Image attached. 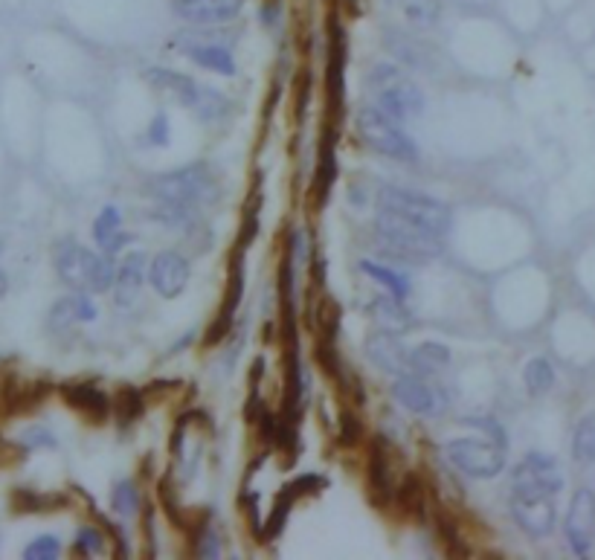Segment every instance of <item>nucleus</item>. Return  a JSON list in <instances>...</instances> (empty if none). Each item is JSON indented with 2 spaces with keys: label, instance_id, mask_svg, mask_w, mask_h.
Here are the masks:
<instances>
[{
  "label": "nucleus",
  "instance_id": "2f4dec72",
  "mask_svg": "<svg viewBox=\"0 0 595 560\" xmlns=\"http://www.w3.org/2000/svg\"><path fill=\"white\" fill-rule=\"evenodd\" d=\"M111 502H114V511L122 517L134 514L137 511V488L131 482H119L114 494H111Z\"/></svg>",
  "mask_w": 595,
  "mask_h": 560
},
{
  "label": "nucleus",
  "instance_id": "20e7f679",
  "mask_svg": "<svg viewBox=\"0 0 595 560\" xmlns=\"http://www.w3.org/2000/svg\"><path fill=\"white\" fill-rule=\"evenodd\" d=\"M369 88L375 96V108H381L398 122H407L424 111V96L418 85L395 64H378L369 76Z\"/></svg>",
  "mask_w": 595,
  "mask_h": 560
},
{
  "label": "nucleus",
  "instance_id": "f8f14e48",
  "mask_svg": "<svg viewBox=\"0 0 595 560\" xmlns=\"http://www.w3.org/2000/svg\"><path fill=\"white\" fill-rule=\"evenodd\" d=\"M247 0H175V15L189 24H224L233 21Z\"/></svg>",
  "mask_w": 595,
  "mask_h": 560
},
{
  "label": "nucleus",
  "instance_id": "7c9ffc66",
  "mask_svg": "<svg viewBox=\"0 0 595 560\" xmlns=\"http://www.w3.org/2000/svg\"><path fill=\"white\" fill-rule=\"evenodd\" d=\"M224 111H227V102H224V96H221L218 90L204 88L201 102L195 105V114H198V119H218L221 114H224Z\"/></svg>",
  "mask_w": 595,
  "mask_h": 560
},
{
  "label": "nucleus",
  "instance_id": "c756f323",
  "mask_svg": "<svg viewBox=\"0 0 595 560\" xmlns=\"http://www.w3.org/2000/svg\"><path fill=\"white\" fill-rule=\"evenodd\" d=\"M61 552V543L53 534H41L35 537L30 546L24 549V558L27 560H56Z\"/></svg>",
  "mask_w": 595,
  "mask_h": 560
},
{
  "label": "nucleus",
  "instance_id": "bb28decb",
  "mask_svg": "<svg viewBox=\"0 0 595 560\" xmlns=\"http://www.w3.org/2000/svg\"><path fill=\"white\" fill-rule=\"evenodd\" d=\"M523 381H526V389L532 395H543V392H549L552 384H555V369H552V363L546 357H535V360L526 363Z\"/></svg>",
  "mask_w": 595,
  "mask_h": 560
},
{
  "label": "nucleus",
  "instance_id": "423d86ee",
  "mask_svg": "<svg viewBox=\"0 0 595 560\" xmlns=\"http://www.w3.org/2000/svg\"><path fill=\"white\" fill-rule=\"evenodd\" d=\"M561 488H564L561 465L552 456H546V453L523 456L520 465L511 473V497L546 500V497H558Z\"/></svg>",
  "mask_w": 595,
  "mask_h": 560
},
{
  "label": "nucleus",
  "instance_id": "b1692460",
  "mask_svg": "<svg viewBox=\"0 0 595 560\" xmlns=\"http://www.w3.org/2000/svg\"><path fill=\"white\" fill-rule=\"evenodd\" d=\"M64 401H67L70 407H76L79 413L90 415V418H105V415H108V398H105L96 386H64Z\"/></svg>",
  "mask_w": 595,
  "mask_h": 560
},
{
  "label": "nucleus",
  "instance_id": "e433bc0d",
  "mask_svg": "<svg viewBox=\"0 0 595 560\" xmlns=\"http://www.w3.org/2000/svg\"><path fill=\"white\" fill-rule=\"evenodd\" d=\"M198 555H201V558H215V555H218V540H215L212 531H204L201 546H198Z\"/></svg>",
  "mask_w": 595,
  "mask_h": 560
},
{
  "label": "nucleus",
  "instance_id": "72a5a7b5",
  "mask_svg": "<svg viewBox=\"0 0 595 560\" xmlns=\"http://www.w3.org/2000/svg\"><path fill=\"white\" fill-rule=\"evenodd\" d=\"M149 143L151 146H166L169 143V119H166V114H157L151 119Z\"/></svg>",
  "mask_w": 595,
  "mask_h": 560
},
{
  "label": "nucleus",
  "instance_id": "aec40b11",
  "mask_svg": "<svg viewBox=\"0 0 595 560\" xmlns=\"http://www.w3.org/2000/svg\"><path fill=\"white\" fill-rule=\"evenodd\" d=\"M90 320H96V308H93V302H90L82 291L76 296H64V299H59V302L53 305V311H50V325H53L56 331L70 328V325L76 323H90Z\"/></svg>",
  "mask_w": 595,
  "mask_h": 560
},
{
  "label": "nucleus",
  "instance_id": "1a4fd4ad",
  "mask_svg": "<svg viewBox=\"0 0 595 560\" xmlns=\"http://www.w3.org/2000/svg\"><path fill=\"white\" fill-rule=\"evenodd\" d=\"M566 540L572 546V552L587 555L595 543V491L581 488L572 502H569V514H566Z\"/></svg>",
  "mask_w": 595,
  "mask_h": 560
},
{
  "label": "nucleus",
  "instance_id": "58836bf2",
  "mask_svg": "<svg viewBox=\"0 0 595 560\" xmlns=\"http://www.w3.org/2000/svg\"><path fill=\"white\" fill-rule=\"evenodd\" d=\"M0 253H3V244H0Z\"/></svg>",
  "mask_w": 595,
  "mask_h": 560
},
{
  "label": "nucleus",
  "instance_id": "cd10ccee",
  "mask_svg": "<svg viewBox=\"0 0 595 560\" xmlns=\"http://www.w3.org/2000/svg\"><path fill=\"white\" fill-rule=\"evenodd\" d=\"M337 177V163H334V143L326 140V146L320 151V166H317V177H314V192H317V204H326L331 183Z\"/></svg>",
  "mask_w": 595,
  "mask_h": 560
},
{
  "label": "nucleus",
  "instance_id": "7ed1b4c3",
  "mask_svg": "<svg viewBox=\"0 0 595 560\" xmlns=\"http://www.w3.org/2000/svg\"><path fill=\"white\" fill-rule=\"evenodd\" d=\"M56 270H59L64 285H70L82 294H105L117 282L114 265L105 256L90 253L88 247H82L76 241L61 244L59 253H56Z\"/></svg>",
  "mask_w": 595,
  "mask_h": 560
},
{
  "label": "nucleus",
  "instance_id": "473e14b6",
  "mask_svg": "<svg viewBox=\"0 0 595 560\" xmlns=\"http://www.w3.org/2000/svg\"><path fill=\"white\" fill-rule=\"evenodd\" d=\"M79 555H99L102 549H105V543H102V534L96 529H79V534H76V546H73Z\"/></svg>",
  "mask_w": 595,
  "mask_h": 560
},
{
  "label": "nucleus",
  "instance_id": "6ab92c4d",
  "mask_svg": "<svg viewBox=\"0 0 595 560\" xmlns=\"http://www.w3.org/2000/svg\"><path fill=\"white\" fill-rule=\"evenodd\" d=\"M93 238H96V244L105 256H114V253H119L122 244L131 241L128 233H122V215H119L117 207H105L99 212V218L93 221Z\"/></svg>",
  "mask_w": 595,
  "mask_h": 560
},
{
  "label": "nucleus",
  "instance_id": "393cba45",
  "mask_svg": "<svg viewBox=\"0 0 595 560\" xmlns=\"http://www.w3.org/2000/svg\"><path fill=\"white\" fill-rule=\"evenodd\" d=\"M447 363H450V349L447 346H442V343H421L418 349L410 352V375L427 378V375L439 372Z\"/></svg>",
  "mask_w": 595,
  "mask_h": 560
},
{
  "label": "nucleus",
  "instance_id": "4be33fe9",
  "mask_svg": "<svg viewBox=\"0 0 595 560\" xmlns=\"http://www.w3.org/2000/svg\"><path fill=\"white\" fill-rule=\"evenodd\" d=\"M183 53L195 61V64L207 67V70H215L221 76H236V59L221 44H186Z\"/></svg>",
  "mask_w": 595,
  "mask_h": 560
},
{
  "label": "nucleus",
  "instance_id": "4468645a",
  "mask_svg": "<svg viewBox=\"0 0 595 560\" xmlns=\"http://www.w3.org/2000/svg\"><path fill=\"white\" fill-rule=\"evenodd\" d=\"M511 514L523 531L535 537H546L555 529V497H546V500L511 497Z\"/></svg>",
  "mask_w": 595,
  "mask_h": 560
},
{
  "label": "nucleus",
  "instance_id": "ddd939ff",
  "mask_svg": "<svg viewBox=\"0 0 595 560\" xmlns=\"http://www.w3.org/2000/svg\"><path fill=\"white\" fill-rule=\"evenodd\" d=\"M392 395L401 407H407L410 413L418 415H433L439 413L445 404L439 401L436 389L427 384L421 375H401L395 386H392Z\"/></svg>",
  "mask_w": 595,
  "mask_h": 560
},
{
  "label": "nucleus",
  "instance_id": "f704fd0d",
  "mask_svg": "<svg viewBox=\"0 0 595 560\" xmlns=\"http://www.w3.org/2000/svg\"><path fill=\"white\" fill-rule=\"evenodd\" d=\"M465 424H474V427H479V430L491 433V436H494L500 444H506V433H503V427H500L494 418H465Z\"/></svg>",
  "mask_w": 595,
  "mask_h": 560
},
{
  "label": "nucleus",
  "instance_id": "9d476101",
  "mask_svg": "<svg viewBox=\"0 0 595 560\" xmlns=\"http://www.w3.org/2000/svg\"><path fill=\"white\" fill-rule=\"evenodd\" d=\"M366 354H369V360L381 369V372H387V375H395V378H401V375H410V349L398 340V334H392V331H378V334H372L369 340H366Z\"/></svg>",
  "mask_w": 595,
  "mask_h": 560
},
{
  "label": "nucleus",
  "instance_id": "c85d7f7f",
  "mask_svg": "<svg viewBox=\"0 0 595 560\" xmlns=\"http://www.w3.org/2000/svg\"><path fill=\"white\" fill-rule=\"evenodd\" d=\"M572 453L578 462L595 465V413H590L578 424L575 439H572Z\"/></svg>",
  "mask_w": 595,
  "mask_h": 560
},
{
  "label": "nucleus",
  "instance_id": "f3484780",
  "mask_svg": "<svg viewBox=\"0 0 595 560\" xmlns=\"http://www.w3.org/2000/svg\"><path fill=\"white\" fill-rule=\"evenodd\" d=\"M241 253H244V250H238L236 253V265H233V273H230L227 296H224V305H221V311H218V317H215V323H212V331L207 334V343H218V340L230 331V325H233L238 302H241V294H244V256H241Z\"/></svg>",
  "mask_w": 595,
  "mask_h": 560
},
{
  "label": "nucleus",
  "instance_id": "39448f33",
  "mask_svg": "<svg viewBox=\"0 0 595 560\" xmlns=\"http://www.w3.org/2000/svg\"><path fill=\"white\" fill-rule=\"evenodd\" d=\"M357 131H360V137H363L366 146L375 148L384 157L401 160V163H413L418 157V148L410 140V134L404 131V122L389 117V114H384L375 105L360 108V114H357Z\"/></svg>",
  "mask_w": 595,
  "mask_h": 560
},
{
  "label": "nucleus",
  "instance_id": "2eb2a0df",
  "mask_svg": "<svg viewBox=\"0 0 595 560\" xmlns=\"http://www.w3.org/2000/svg\"><path fill=\"white\" fill-rule=\"evenodd\" d=\"M346 90V32L337 21L328 30V99L331 108H340Z\"/></svg>",
  "mask_w": 595,
  "mask_h": 560
},
{
  "label": "nucleus",
  "instance_id": "c9c22d12",
  "mask_svg": "<svg viewBox=\"0 0 595 560\" xmlns=\"http://www.w3.org/2000/svg\"><path fill=\"white\" fill-rule=\"evenodd\" d=\"M21 442H24V447H56V439L47 430H38V427L30 430V433H24Z\"/></svg>",
  "mask_w": 595,
  "mask_h": 560
},
{
  "label": "nucleus",
  "instance_id": "0eeeda50",
  "mask_svg": "<svg viewBox=\"0 0 595 560\" xmlns=\"http://www.w3.org/2000/svg\"><path fill=\"white\" fill-rule=\"evenodd\" d=\"M378 209H392V212H401L407 218L418 221L421 227L433 230L436 236L445 238L450 233V209L442 201L430 198V195H421L413 189H401V186H387L378 198Z\"/></svg>",
  "mask_w": 595,
  "mask_h": 560
},
{
  "label": "nucleus",
  "instance_id": "412c9836",
  "mask_svg": "<svg viewBox=\"0 0 595 560\" xmlns=\"http://www.w3.org/2000/svg\"><path fill=\"white\" fill-rule=\"evenodd\" d=\"M369 314H372V320L381 325L384 331H392V334H407L410 331V314H407V308L401 305V299L398 296H378L372 305H369Z\"/></svg>",
  "mask_w": 595,
  "mask_h": 560
},
{
  "label": "nucleus",
  "instance_id": "dca6fc26",
  "mask_svg": "<svg viewBox=\"0 0 595 560\" xmlns=\"http://www.w3.org/2000/svg\"><path fill=\"white\" fill-rule=\"evenodd\" d=\"M149 82L157 90H163L166 96H172L178 105L192 108V111H195V105H198L201 96H204V88H201L192 76H183V73H175V70H166V67H154V70H149Z\"/></svg>",
  "mask_w": 595,
  "mask_h": 560
},
{
  "label": "nucleus",
  "instance_id": "a878e982",
  "mask_svg": "<svg viewBox=\"0 0 595 560\" xmlns=\"http://www.w3.org/2000/svg\"><path fill=\"white\" fill-rule=\"evenodd\" d=\"M360 267H363V273H369L375 282H381L392 296L404 299V296L410 294V279H407L404 273H398V270H392V267L375 265V262H360Z\"/></svg>",
  "mask_w": 595,
  "mask_h": 560
},
{
  "label": "nucleus",
  "instance_id": "f257e3e1",
  "mask_svg": "<svg viewBox=\"0 0 595 560\" xmlns=\"http://www.w3.org/2000/svg\"><path fill=\"white\" fill-rule=\"evenodd\" d=\"M151 195L163 207L169 221L183 224L189 212L198 207H209L218 201V177L207 163H192L186 169L169 172L151 180Z\"/></svg>",
  "mask_w": 595,
  "mask_h": 560
},
{
  "label": "nucleus",
  "instance_id": "a211bd4d",
  "mask_svg": "<svg viewBox=\"0 0 595 560\" xmlns=\"http://www.w3.org/2000/svg\"><path fill=\"white\" fill-rule=\"evenodd\" d=\"M143 279H146V259L140 253H131L117 273V282H114V296L122 308H131L140 296L143 288Z\"/></svg>",
  "mask_w": 595,
  "mask_h": 560
},
{
  "label": "nucleus",
  "instance_id": "6e6552de",
  "mask_svg": "<svg viewBox=\"0 0 595 560\" xmlns=\"http://www.w3.org/2000/svg\"><path fill=\"white\" fill-rule=\"evenodd\" d=\"M447 459L474 479H494L506 471V444L494 439H456L447 444Z\"/></svg>",
  "mask_w": 595,
  "mask_h": 560
},
{
  "label": "nucleus",
  "instance_id": "5701e85b",
  "mask_svg": "<svg viewBox=\"0 0 595 560\" xmlns=\"http://www.w3.org/2000/svg\"><path fill=\"white\" fill-rule=\"evenodd\" d=\"M387 6L413 27H433L442 15V0H387Z\"/></svg>",
  "mask_w": 595,
  "mask_h": 560
},
{
  "label": "nucleus",
  "instance_id": "9b49d317",
  "mask_svg": "<svg viewBox=\"0 0 595 560\" xmlns=\"http://www.w3.org/2000/svg\"><path fill=\"white\" fill-rule=\"evenodd\" d=\"M151 288L166 299H175L183 294L189 282V262L180 253H160L149 267Z\"/></svg>",
  "mask_w": 595,
  "mask_h": 560
},
{
  "label": "nucleus",
  "instance_id": "4c0bfd02",
  "mask_svg": "<svg viewBox=\"0 0 595 560\" xmlns=\"http://www.w3.org/2000/svg\"><path fill=\"white\" fill-rule=\"evenodd\" d=\"M6 288H9V279H6V273L0 270V299L6 296Z\"/></svg>",
  "mask_w": 595,
  "mask_h": 560
},
{
  "label": "nucleus",
  "instance_id": "f03ea898",
  "mask_svg": "<svg viewBox=\"0 0 595 560\" xmlns=\"http://www.w3.org/2000/svg\"><path fill=\"white\" fill-rule=\"evenodd\" d=\"M375 230L389 253L404 262H427L439 253V244H442V236H436L433 230L421 227L418 221L392 209H378Z\"/></svg>",
  "mask_w": 595,
  "mask_h": 560
}]
</instances>
